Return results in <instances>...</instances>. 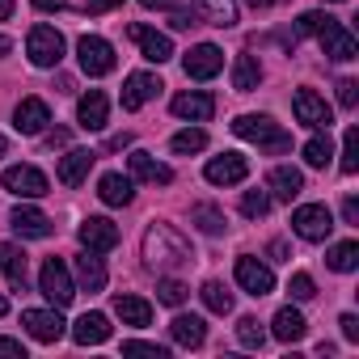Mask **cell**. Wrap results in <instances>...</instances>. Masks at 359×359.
I'll return each mask as SVG.
<instances>
[{
	"label": "cell",
	"mask_w": 359,
	"mask_h": 359,
	"mask_svg": "<svg viewBox=\"0 0 359 359\" xmlns=\"http://www.w3.org/2000/svg\"><path fill=\"white\" fill-rule=\"evenodd\" d=\"M144 258H148L152 266H187L195 254H191L187 237L177 233V229H169V224H152L148 237H144Z\"/></svg>",
	"instance_id": "6da1fadb"
},
{
	"label": "cell",
	"mask_w": 359,
	"mask_h": 359,
	"mask_svg": "<svg viewBox=\"0 0 359 359\" xmlns=\"http://www.w3.org/2000/svg\"><path fill=\"white\" fill-rule=\"evenodd\" d=\"M233 135L258 144L262 152H287V148H292V135L279 131V123H271L266 114H241V118L233 123Z\"/></svg>",
	"instance_id": "7a4b0ae2"
},
{
	"label": "cell",
	"mask_w": 359,
	"mask_h": 359,
	"mask_svg": "<svg viewBox=\"0 0 359 359\" xmlns=\"http://www.w3.org/2000/svg\"><path fill=\"white\" fill-rule=\"evenodd\" d=\"M26 55L34 68H55L64 60V34L55 26H34L30 39H26Z\"/></svg>",
	"instance_id": "3957f363"
},
{
	"label": "cell",
	"mask_w": 359,
	"mask_h": 359,
	"mask_svg": "<svg viewBox=\"0 0 359 359\" xmlns=\"http://www.w3.org/2000/svg\"><path fill=\"white\" fill-rule=\"evenodd\" d=\"M0 187L13 191V195H22V199H43V195L51 191L47 173L34 169V165H9L5 173H0Z\"/></svg>",
	"instance_id": "277c9868"
},
{
	"label": "cell",
	"mask_w": 359,
	"mask_h": 359,
	"mask_svg": "<svg viewBox=\"0 0 359 359\" xmlns=\"http://www.w3.org/2000/svg\"><path fill=\"white\" fill-rule=\"evenodd\" d=\"M292 233L304 237V241H325V237L334 233L330 208H325V203H304V208H296V212H292Z\"/></svg>",
	"instance_id": "5b68a950"
},
{
	"label": "cell",
	"mask_w": 359,
	"mask_h": 359,
	"mask_svg": "<svg viewBox=\"0 0 359 359\" xmlns=\"http://www.w3.org/2000/svg\"><path fill=\"white\" fill-rule=\"evenodd\" d=\"M39 292H43L55 309L72 304L76 287H72V275H68V266H64L60 258H47V262H43V271H39Z\"/></svg>",
	"instance_id": "8992f818"
},
{
	"label": "cell",
	"mask_w": 359,
	"mask_h": 359,
	"mask_svg": "<svg viewBox=\"0 0 359 359\" xmlns=\"http://www.w3.org/2000/svg\"><path fill=\"white\" fill-rule=\"evenodd\" d=\"M76 60H81V72H85V76H106V72H114V47H110L106 39H97V34H85V39L76 43Z\"/></svg>",
	"instance_id": "52a82bcc"
},
{
	"label": "cell",
	"mask_w": 359,
	"mask_h": 359,
	"mask_svg": "<svg viewBox=\"0 0 359 359\" xmlns=\"http://www.w3.org/2000/svg\"><path fill=\"white\" fill-rule=\"evenodd\" d=\"M203 177H208L212 187H237V182H245V177H250V161H245L241 152L212 156V161H208V169H203Z\"/></svg>",
	"instance_id": "ba28073f"
},
{
	"label": "cell",
	"mask_w": 359,
	"mask_h": 359,
	"mask_svg": "<svg viewBox=\"0 0 359 359\" xmlns=\"http://www.w3.org/2000/svg\"><path fill=\"white\" fill-rule=\"evenodd\" d=\"M182 68H187V76H195V81H212V76L224 68V51H220L216 43H199V47L187 51Z\"/></svg>",
	"instance_id": "9c48e42d"
},
{
	"label": "cell",
	"mask_w": 359,
	"mask_h": 359,
	"mask_svg": "<svg viewBox=\"0 0 359 359\" xmlns=\"http://www.w3.org/2000/svg\"><path fill=\"white\" fill-rule=\"evenodd\" d=\"M292 114H296V123H304V127H330V106H325V97L321 93H313V89H296L292 93Z\"/></svg>",
	"instance_id": "30bf717a"
},
{
	"label": "cell",
	"mask_w": 359,
	"mask_h": 359,
	"mask_svg": "<svg viewBox=\"0 0 359 359\" xmlns=\"http://www.w3.org/2000/svg\"><path fill=\"white\" fill-rule=\"evenodd\" d=\"M81 245H85L89 254H110V250L118 245V224L106 220V216H89V220L81 224Z\"/></svg>",
	"instance_id": "8fae6325"
},
{
	"label": "cell",
	"mask_w": 359,
	"mask_h": 359,
	"mask_svg": "<svg viewBox=\"0 0 359 359\" xmlns=\"http://www.w3.org/2000/svg\"><path fill=\"white\" fill-rule=\"evenodd\" d=\"M47 123H51V106H47L43 97H22V102H18V110H13V127H18L22 135H43Z\"/></svg>",
	"instance_id": "7c38bea8"
},
{
	"label": "cell",
	"mask_w": 359,
	"mask_h": 359,
	"mask_svg": "<svg viewBox=\"0 0 359 359\" xmlns=\"http://www.w3.org/2000/svg\"><path fill=\"white\" fill-rule=\"evenodd\" d=\"M22 325H26L30 338H39V342H60V338H64V317H60V309H26V313H22Z\"/></svg>",
	"instance_id": "4fadbf2b"
},
{
	"label": "cell",
	"mask_w": 359,
	"mask_h": 359,
	"mask_svg": "<svg viewBox=\"0 0 359 359\" xmlns=\"http://www.w3.org/2000/svg\"><path fill=\"white\" fill-rule=\"evenodd\" d=\"M317 39H321V51H325L330 60H338V64H346V60L359 55V43H355V34H351L342 22H330Z\"/></svg>",
	"instance_id": "5bb4252c"
},
{
	"label": "cell",
	"mask_w": 359,
	"mask_h": 359,
	"mask_svg": "<svg viewBox=\"0 0 359 359\" xmlns=\"http://www.w3.org/2000/svg\"><path fill=\"white\" fill-rule=\"evenodd\" d=\"M237 283L250 292V296H271L275 292V275H271V266H262L258 258H237Z\"/></svg>",
	"instance_id": "9a60e30c"
},
{
	"label": "cell",
	"mask_w": 359,
	"mask_h": 359,
	"mask_svg": "<svg viewBox=\"0 0 359 359\" xmlns=\"http://www.w3.org/2000/svg\"><path fill=\"white\" fill-rule=\"evenodd\" d=\"M93 161H97V152H89V148H72L64 161H60V169H55V177H60V187H81L85 177H89V169H93Z\"/></svg>",
	"instance_id": "2e32d148"
},
{
	"label": "cell",
	"mask_w": 359,
	"mask_h": 359,
	"mask_svg": "<svg viewBox=\"0 0 359 359\" xmlns=\"http://www.w3.org/2000/svg\"><path fill=\"white\" fill-rule=\"evenodd\" d=\"M127 169H131V177H140V182H152V187H169V182H173V169L161 165L152 152H131V156H127Z\"/></svg>",
	"instance_id": "e0dca14e"
},
{
	"label": "cell",
	"mask_w": 359,
	"mask_h": 359,
	"mask_svg": "<svg viewBox=\"0 0 359 359\" xmlns=\"http://www.w3.org/2000/svg\"><path fill=\"white\" fill-rule=\"evenodd\" d=\"M127 34L140 43V51H144L148 64H169V60H173V43H169V34H156V30H148V26H131Z\"/></svg>",
	"instance_id": "ac0fdd59"
},
{
	"label": "cell",
	"mask_w": 359,
	"mask_h": 359,
	"mask_svg": "<svg viewBox=\"0 0 359 359\" xmlns=\"http://www.w3.org/2000/svg\"><path fill=\"white\" fill-rule=\"evenodd\" d=\"M161 89H165V85H161L152 72H131V76H127V85H123V110H140V106H144V102H152Z\"/></svg>",
	"instance_id": "d6986e66"
},
{
	"label": "cell",
	"mask_w": 359,
	"mask_h": 359,
	"mask_svg": "<svg viewBox=\"0 0 359 359\" xmlns=\"http://www.w3.org/2000/svg\"><path fill=\"white\" fill-rule=\"evenodd\" d=\"M0 275L9 279V287H13V292H26V283H30L26 250H18V245H0Z\"/></svg>",
	"instance_id": "ffe728a7"
},
{
	"label": "cell",
	"mask_w": 359,
	"mask_h": 359,
	"mask_svg": "<svg viewBox=\"0 0 359 359\" xmlns=\"http://www.w3.org/2000/svg\"><path fill=\"white\" fill-rule=\"evenodd\" d=\"M106 114H110V102H106L102 89H89V93L76 102V123H81L85 131H102V127H106Z\"/></svg>",
	"instance_id": "44dd1931"
},
{
	"label": "cell",
	"mask_w": 359,
	"mask_h": 359,
	"mask_svg": "<svg viewBox=\"0 0 359 359\" xmlns=\"http://www.w3.org/2000/svg\"><path fill=\"white\" fill-rule=\"evenodd\" d=\"M173 114L191 118V123H208L216 114V97L212 93H177L173 97Z\"/></svg>",
	"instance_id": "7402d4cb"
},
{
	"label": "cell",
	"mask_w": 359,
	"mask_h": 359,
	"mask_svg": "<svg viewBox=\"0 0 359 359\" xmlns=\"http://www.w3.org/2000/svg\"><path fill=\"white\" fill-rule=\"evenodd\" d=\"M266 187H271V195H275V199L292 203V199L304 191V173H300V169H292V165H275V169H271V177H266Z\"/></svg>",
	"instance_id": "603a6c76"
},
{
	"label": "cell",
	"mask_w": 359,
	"mask_h": 359,
	"mask_svg": "<svg viewBox=\"0 0 359 359\" xmlns=\"http://www.w3.org/2000/svg\"><path fill=\"white\" fill-rule=\"evenodd\" d=\"M169 334H173L177 346H203L208 325H203V317H195V313H177V317L169 321Z\"/></svg>",
	"instance_id": "cb8c5ba5"
},
{
	"label": "cell",
	"mask_w": 359,
	"mask_h": 359,
	"mask_svg": "<svg viewBox=\"0 0 359 359\" xmlns=\"http://www.w3.org/2000/svg\"><path fill=\"white\" fill-rule=\"evenodd\" d=\"M97 199H102L106 208H127V203L135 199L131 177H123V173H102V182H97Z\"/></svg>",
	"instance_id": "d4e9b609"
},
{
	"label": "cell",
	"mask_w": 359,
	"mask_h": 359,
	"mask_svg": "<svg viewBox=\"0 0 359 359\" xmlns=\"http://www.w3.org/2000/svg\"><path fill=\"white\" fill-rule=\"evenodd\" d=\"M72 338H76V346H97V342H106V338H110V317H106V313H85V317L72 325Z\"/></svg>",
	"instance_id": "484cf974"
},
{
	"label": "cell",
	"mask_w": 359,
	"mask_h": 359,
	"mask_svg": "<svg viewBox=\"0 0 359 359\" xmlns=\"http://www.w3.org/2000/svg\"><path fill=\"white\" fill-rule=\"evenodd\" d=\"M271 334L279 338V342H300L304 334H309V321H304V313L300 309H279L275 313V321H271Z\"/></svg>",
	"instance_id": "4316f807"
},
{
	"label": "cell",
	"mask_w": 359,
	"mask_h": 359,
	"mask_svg": "<svg viewBox=\"0 0 359 359\" xmlns=\"http://www.w3.org/2000/svg\"><path fill=\"white\" fill-rule=\"evenodd\" d=\"M13 233L18 237H30V241H43V237H51V220L39 208H18L13 212Z\"/></svg>",
	"instance_id": "83f0119b"
},
{
	"label": "cell",
	"mask_w": 359,
	"mask_h": 359,
	"mask_svg": "<svg viewBox=\"0 0 359 359\" xmlns=\"http://www.w3.org/2000/svg\"><path fill=\"white\" fill-rule=\"evenodd\" d=\"M114 313L123 317V325H135V330H144L152 321V304L140 296H114Z\"/></svg>",
	"instance_id": "f1b7e54d"
},
{
	"label": "cell",
	"mask_w": 359,
	"mask_h": 359,
	"mask_svg": "<svg viewBox=\"0 0 359 359\" xmlns=\"http://www.w3.org/2000/svg\"><path fill=\"white\" fill-rule=\"evenodd\" d=\"M195 13H203L212 26H220V30H229V26H237V5L233 0H195Z\"/></svg>",
	"instance_id": "f546056e"
},
{
	"label": "cell",
	"mask_w": 359,
	"mask_h": 359,
	"mask_svg": "<svg viewBox=\"0 0 359 359\" xmlns=\"http://www.w3.org/2000/svg\"><path fill=\"white\" fill-rule=\"evenodd\" d=\"M258 81H262V64L254 55H237V64H233V89L237 93H254Z\"/></svg>",
	"instance_id": "4dcf8cb0"
},
{
	"label": "cell",
	"mask_w": 359,
	"mask_h": 359,
	"mask_svg": "<svg viewBox=\"0 0 359 359\" xmlns=\"http://www.w3.org/2000/svg\"><path fill=\"white\" fill-rule=\"evenodd\" d=\"M76 279H81L89 292H102V287H106V266H102V258L85 250V254L76 258Z\"/></svg>",
	"instance_id": "1f68e13d"
},
{
	"label": "cell",
	"mask_w": 359,
	"mask_h": 359,
	"mask_svg": "<svg viewBox=\"0 0 359 359\" xmlns=\"http://www.w3.org/2000/svg\"><path fill=\"white\" fill-rule=\"evenodd\" d=\"M191 220H195L208 237H220V233L229 229V224H224V212L212 208V203H195V208H191Z\"/></svg>",
	"instance_id": "d6a6232c"
},
{
	"label": "cell",
	"mask_w": 359,
	"mask_h": 359,
	"mask_svg": "<svg viewBox=\"0 0 359 359\" xmlns=\"http://www.w3.org/2000/svg\"><path fill=\"white\" fill-rule=\"evenodd\" d=\"M325 262H330V271H355L359 266V245L355 241H338V245H330V254H325Z\"/></svg>",
	"instance_id": "836d02e7"
},
{
	"label": "cell",
	"mask_w": 359,
	"mask_h": 359,
	"mask_svg": "<svg viewBox=\"0 0 359 359\" xmlns=\"http://www.w3.org/2000/svg\"><path fill=\"white\" fill-rule=\"evenodd\" d=\"M199 296H203V304H208L212 313H220V317H224V313H233V292H229L224 283H216V279H208Z\"/></svg>",
	"instance_id": "e575fe53"
},
{
	"label": "cell",
	"mask_w": 359,
	"mask_h": 359,
	"mask_svg": "<svg viewBox=\"0 0 359 359\" xmlns=\"http://www.w3.org/2000/svg\"><path fill=\"white\" fill-rule=\"evenodd\" d=\"M169 148H173V152H182V156H187V152H203V148H208V131L187 127V131H177V135L169 140Z\"/></svg>",
	"instance_id": "d590c367"
},
{
	"label": "cell",
	"mask_w": 359,
	"mask_h": 359,
	"mask_svg": "<svg viewBox=\"0 0 359 359\" xmlns=\"http://www.w3.org/2000/svg\"><path fill=\"white\" fill-rule=\"evenodd\" d=\"M330 156H334V144H330V135H313V140L304 144V161H309L313 169H325V165H330Z\"/></svg>",
	"instance_id": "8d00e7d4"
},
{
	"label": "cell",
	"mask_w": 359,
	"mask_h": 359,
	"mask_svg": "<svg viewBox=\"0 0 359 359\" xmlns=\"http://www.w3.org/2000/svg\"><path fill=\"white\" fill-rule=\"evenodd\" d=\"M237 342H241V346H250V351H258V346L266 342L262 321H258V317H241V321H237Z\"/></svg>",
	"instance_id": "74e56055"
},
{
	"label": "cell",
	"mask_w": 359,
	"mask_h": 359,
	"mask_svg": "<svg viewBox=\"0 0 359 359\" xmlns=\"http://www.w3.org/2000/svg\"><path fill=\"white\" fill-rule=\"evenodd\" d=\"M187 292H191V287H187L182 279H161V283H156V300H161V304H169V309L182 304V300H187Z\"/></svg>",
	"instance_id": "f35d334b"
},
{
	"label": "cell",
	"mask_w": 359,
	"mask_h": 359,
	"mask_svg": "<svg viewBox=\"0 0 359 359\" xmlns=\"http://www.w3.org/2000/svg\"><path fill=\"white\" fill-rule=\"evenodd\" d=\"M241 212H245L250 220H262V216L271 212V195H266V191H245V195H241Z\"/></svg>",
	"instance_id": "ab89813d"
},
{
	"label": "cell",
	"mask_w": 359,
	"mask_h": 359,
	"mask_svg": "<svg viewBox=\"0 0 359 359\" xmlns=\"http://www.w3.org/2000/svg\"><path fill=\"white\" fill-rule=\"evenodd\" d=\"M330 22H334L330 13H317V9H309V13H300V22H296V34H321Z\"/></svg>",
	"instance_id": "60d3db41"
},
{
	"label": "cell",
	"mask_w": 359,
	"mask_h": 359,
	"mask_svg": "<svg viewBox=\"0 0 359 359\" xmlns=\"http://www.w3.org/2000/svg\"><path fill=\"white\" fill-rule=\"evenodd\" d=\"M287 292H292L296 300H313V296H317V287H313V275H304V271H300V275H292Z\"/></svg>",
	"instance_id": "b9f144b4"
},
{
	"label": "cell",
	"mask_w": 359,
	"mask_h": 359,
	"mask_svg": "<svg viewBox=\"0 0 359 359\" xmlns=\"http://www.w3.org/2000/svg\"><path fill=\"white\" fill-rule=\"evenodd\" d=\"M359 169V161H355V127H346V135H342V173H355Z\"/></svg>",
	"instance_id": "7bdbcfd3"
},
{
	"label": "cell",
	"mask_w": 359,
	"mask_h": 359,
	"mask_svg": "<svg viewBox=\"0 0 359 359\" xmlns=\"http://www.w3.org/2000/svg\"><path fill=\"white\" fill-rule=\"evenodd\" d=\"M355 102H359V85L355 81H338V106L342 110H355Z\"/></svg>",
	"instance_id": "ee69618b"
},
{
	"label": "cell",
	"mask_w": 359,
	"mask_h": 359,
	"mask_svg": "<svg viewBox=\"0 0 359 359\" xmlns=\"http://www.w3.org/2000/svg\"><path fill=\"white\" fill-rule=\"evenodd\" d=\"M123 355H156V359H165V346H156V342H123Z\"/></svg>",
	"instance_id": "f6af8a7d"
},
{
	"label": "cell",
	"mask_w": 359,
	"mask_h": 359,
	"mask_svg": "<svg viewBox=\"0 0 359 359\" xmlns=\"http://www.w3.org/2000/svg\"><path fill=\"white\" fill-rule=\"evenodd\" d=\"M169 26H173V30H191V26H199V22H195V9H177V13L169 18Z\"/></svg>",
	"instance_id": "bcb514c9"
},
{
	"label": "cell",
	"mask_w": 359,
	"mask_h": 359,
	"mask_svg": "<svg viewBox=\"0 0 359 359\" xmlns=\"http://www.w3.org/2000/svg\"><path fill=\"white\" fill-rule=\"evenodd\" d=\"M342 220H346V224H359V199H355V195L342 199Z\"/></svg>",
	"instance_id": "7dc6e473"
},
{
	"label": "cell",
	"mask_w": 359,
	"mask_h": 359,
	"mask_svg": "<svg viewBox=\"0 0 359 359\" xmlns=\"http://www.w3.org/2000/svg\"><path fill=\"white\" fill-rule=\"evenodd\" d=\"M338 325H342V334H346L351 342L359 338V317H355V313H342V321H338Z\"/></svg>",
	"instance_id": "c3c4849f"
},
{
	"label": "cell",
	"mask_w": 359,
	"mask_h": 359,
	"mask_svg": "<svg viewBox=\"0 0 359 359\" xmlns=\"http://www.w3.org/2000/svg\"><path fill=\"white\" fill-rule=\"evenodd\" d=\"M0 355H18V359H26V346H22L18 338H0Z\"/></svg>",
	"instance_id": "681fc988"
},
{
	"label": "cell",
	"mask_w": 359,
	"mask_h": 359,
	"mask_svg": "<svg viewBox=\"0 0 359 359\" xmlns=\"http://www.w3.org/2000/svg\"><path fill=\"white\" fill-rule=\"evenodd\" d=\"M123 0H85V13H106V9H118Z\"/></svg>",
	"instance_id": "f907efd6"
},
{
	"label": "cell",
	"mask_w": 359,
	"mask_h": 359,
	"mask_svg": "<svg viewBox=\"0 0 359 359\" xmlns=\"http://www.w3.org/2000/svg\"><path fill=\"white\" fill-rule=\"evenodd\" d=\"M30 5H34V9H43V13H55V9H64V5H68V0H30Z\"/></svg>",
	"instance_id": "816d5d0a"
},
{
	"label": "cell",
	"mask_w": 359,
	"mask_h": 359,
	"mask_svg": "<svg viewBox=\"0 0 359 359\" xmlns=\"http://www.w3.org/2000/svg\"><path fill=\"white\" fill-rule=\"evenodd\" d=\"M127 144H131V135H110V140H106L110 152H118V148H127Z\"/></svg>",
	"instance_id": "f5cc1de1"
},
{
	"label": "cell",
	"mask_w": 359,
	"mask_h": 359,
	"mask_svg": "<svg viewBox=\"0 0 359 359\" xmlns=\"http://www.w3.org/2000/svg\"><path fill=\"white\" fill-rule=\"evenodd\" d=\"M271 258H275V262H287V245H283V241H271Z\"/></svg>",
	"instance_id": "db71d44e"
},
{
	"label": "cell",
	"mask_w": 359,
	"mask_h": 359,
	"mask_svg": "<svg viewBox=\"0 0 359 359\" xmlns=\"http://www.w3.org/2000/svg\"><path fill=\"white\" fill-rule=\"evenodd\" d=\"M13 18V0H0V22H9Z\"/></svg>",
	"instance_id": "11a10c76"
},
{
	"label": "cell",
	"mask_w": 359,
	"mask_h": 359,
	"mask_svg": "<svg viewBox=\"0 0 359 359\" xmlns=\"http://www.w3.org/2000/svg\"><path fill=\"white\" fill-rule=\"evenodd\" d=\"M140 5H144V9H169L173 0H140Z\"/></svg>",
	"instance_id": "9f6ffc18"
},
{
	"label": "cell",
	"mask_w": 359,
	"mask_h": 359,
	"mask_svg": "<svg viewBox=\"0 0 359 359\" xmlns=\"http://www.w3.org/2000/svg\"><path fill=\"white\" fill-rule=\"evenodd\" d=\"M47 144H51V148H55V144H68V131H51V135H47Z\"/></svg>",
	"instance_id": "6f0895ef"
},
{
	"label": "cell",
	"mask_w": 359,
	"mask_h": 359,
	"mask_svg": "<svg viewBox=\"0 0 359 359\" xmlns=\"http://www.w3.org/2000/svg\"><path fill=\"white\" fill-rule=\"evenodd\" d=\"M250 9H271V5H279V0H245Z\"/></svg>",
	"instance_id": "680465c9"
},
{
	"label": "cell",
	"mask_w": 359,
	"mask_h": 359,
	"mask_svg": "<svg viewBox=\"0 0 359 359\" xmlns=\"http://www.w3.org/2000/svg\"><path fill=\"white\" fill-rule=\"evenodd\" d=\"M5 152H9V140H5V135H0V156H5Z\"/></svg>",
	"instance_id": "91938a15"
},
{
	"label": "cell",
	"mask_w": 359,
	"mask_h": 359,
	"mask_svg": "<svg viewBox=\"0 0 359 359\" xmlns=\"http://www.w3.org/2000/svg\"><path fill=\"white\" fill-rule=\"evenodd\" d=\"M5 313H9V300H5V296H0V317H5Z\"/></svg>",
	"instance_id": "94428289"
},
{
	"label": "cell",
	"mask_w": 359,
	"mask_h": 359,
	"mask_svg": "<svg viewBox=\"0 0 359 359\" xmlns=\"http://www.w3.org/2000/svg\"><path fill=\"white\" fill-rule=\"evenodd\" d=\"M330 5H342V0H330Z\"/></svg>",
	"instance_id": "6125c7cd"
}]
</instances>
